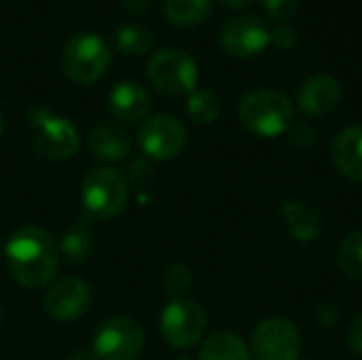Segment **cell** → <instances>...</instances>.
Returning a JSON list of instances; mask_svg holds the SVG:
<instances>
[{"instance_id":"6da1fadb","label":"cell","mask_w":362,"mask_h":360,"mask_svg":"<svg viewBox=\"0 0 362 360\" xmlns=\"http://www.w3.org/2000/svg\"><path fill=\"white\" fill-rule=\"evenodd\" d=\"M4 255L13 280L28 291L47 286L57 274L59 248L40 227L28 225L17 229L6 242Z\"/></svg>"},{"instance_id":"7a4b0ae2","label":"cell","mask_w":362,"mask_h":360,"mask_svg":"<svg viewBox=\"0 0 362 360\" xmlns=\"http://www.w3.org/2000/svg\"><path fill=\"white\" fill-rule=\"evenodd\" d=\"M240 121L242 125L261 136L276 138L286 134L295 125V106L293 102L274 89H252L240 102Z\"/></svg>"},{"instance_id":"3957f363","label":"cell","mask_w":362,"mask_h":360,"mask_svg":"<svg viewBox=\"0 0 362 360\" xmlns=\"http://www.w3.org/2000/svg\"><path fill=\"white\" fill-rule=\"evenodd\" d=\"M146 76L165 95H191L197 85V64L182 49H161L146 64Z\"/></svg>"},{"instance_id":"277c9868","label":"cell","mask_w":362,"mask_h":360,"mask_svg":"<svg viewBox=\"0 0 362 360\" xmlns=\"http://www.w3.org/2000/svg\"><path fill=\"white\" fill-rule=\"evenodd\" d=\"M110 49L98 34H78L70 38L62 53L64 74L78 85H91L108 70Z\"/></svg>"},{"instance_id":"5b68a950","label":"cell","mask_w":362,"mask_h":360,"mask_svg":"<svg viewBox=\"0 0 362 360\" xmlns=\"http://www.w3.org/2000/svg\"><path fill=\"white\" fill-rule=\"evenodd\" d=\"M81 199L89 219H112L125 208L127 182L112 168H95L83 180Z\"/></svg>"},{"instance_id":"8992f818","label":"cell","mask_w":362,"mask_h":360,"mask_svg":"<svg viewBox=\"0 0 362 360\" xmlns=\"http://www.w3.org/2000/svg\"><path fill=\"white\" fill-rule=\"evenodd\" d=\"M144 348L142 327L127 316H112L95 333L93 354L100 360H136Z\"/></svg>"},{"instance_id":"52a82bcc","label":"cell","mask_w":362,"mask_h":360,"mask_svg":"<svg viewBox=\"0 0 362 360\" xmlns=\"http://www.w3.org/2000/svg\"><path fill=\"white\" fill-rule=\"evenodd\" d=\"M206 312L193 299H176L161 314V335L172 348H191L206 333Z\"/></svg>"},{"instance_id":"ba28073f","label":"cell","mask_w":362,"mask_h":360,"mask_svg":"<svg viewBox=\"0 0 362 360\" xmlns=\"http://www.w3.org/2000/svg\"><path fill=\"white\" fill-rule=\"evenodd\" d=\"M250 352L255 360H297L301 352V335L291 320L267 318L252 331Z\"/></svg>"},{"instance_id":"9c48e42d","label":"cell","mask_w":362,"mask_h":360,"mask_svg":"<svg viewBox=\"0 0 362 360\" xmlns=\"http://www.w3.org/2000/svg\"><path fill=\"white\" fill-rule=\"evenodd\" d=\"M36 136L34 151L51 161L72 159L78 151V132L72 121L53 117L45 110H36Z\"/></svg>"},{"instance_id":"30bf717a","label":"cell","mask_w":362,"mask_h":360,"mask_svg":"<svg viewBox=\"0 0 362 360\" xmlns=\"http://www.w3.org/2000/svg\"><path fill=\"white\" fill-rule=\"evenodd\" d=\"M269 38L272 32L263 19L255 15H240L223 25L221 47L227 55L235 59H248L265 51Z\"/></svg>"},{"instance_id":"8fae6325","label":"cell","mask_w":362,"mask_h":360,"mask_svg":"<svg viewBox=\"0 0 362 360\" xmlns=\"http://www.w3.org/2000/svg\"><path fill=\"white\" fill-rule=\"evenodd\" d=\"M138 142L148 157L168 161L178 157L187 146V129L172 115H155L142 125Z\"/></svg>"},{"instance_id":"7c38bea8","label":"cell","mask_w":362,"mask_h":360,"mask_svg":"<svg viewBox=\"0 0 362 360\" xmlns=\"http://www.w3.org/2000/svg\"><path fill=\"white\" fill-rule=\"evenodd\" d=\"M91 293L85 280L68 276L51 284V289L45 293V312L59 323L76 320L83 316L89 308Z\"/></svg>"},{"instance_id":"4fadbf2b","label":"cell","mask_w":362,"mask_h":360,"mask_svg":"<svg viewBox=\"0 0 362 360\" xmlns=\"http://www.w3.org/2000/svg\"><path fill=\"white\" fill-rule=\"evenodd\" d=\"M341 100V87L331 74H314L303 81L297 93L301 110L310 117H325L337 108Z\"/></svg>"},{"instance_id":"5bb4252c","label":"cell","mask_w":362,"mask_h":360,"mask_svg":"<svg viewBox=\"0 0 362 360\" xmlns=\"http://www.w3.org/2000/svg\"><path fill=\"white\" fill-rule=\"evenodd\" d=\"M108 110L115 119L123 123H140L148 117L151 95L134 81H121L112 87L108 95Z\"/></svg>"},{"instance_id":"9a60e30c","label":"cell","mask_w":362,"mask_h":360,"mask_svg":"<svg viewBox=\"0 0 362 360\" xmlns=\"http://www.w3.org/2000/svg\"><path fill=\"white\" fill-rule=\"evenodd\" d=\"M331 157L344 176L362 182V125L344 127L335 136L331 144Z\"/></svg>"},{"instance_id":"2e32d148","label":"cell","mask_w":362,"mask_h":360,"mask_svg":"<svg viewBox=\"0 0 362 360\" xmlns=\"http://www.w3.org/2000/svg\"><path fill=\"white\" fill-rule=\"evenodd\" d=\"M87 146L89 153L95 159L102 161H119L123 159L129 149H132V138L129 134L112 123H104V125H95L89 136H87Z\"/></svg>"},{"instance_id":"e0dca14e","label":"cell","mask_w":362,"mask_h":360,"mask_svg":"<svg viewBox=\"0 0 362 360\" xmlns=\"http://www.w3.org/2000/svg\"><path fill=\"white\" fill-rule=\"evenodd\" d=\"M282 219L297 242H314L322 233L320 216L303 202H286L282 206Z\"/></svg>"},{"instance_id":"ac0fdd59","label":"cell","mask_w":362,"mask_h":360,"mask_svg":"<svg viewBox=\"0 0 362 360\" xmlns=\"http://www.w3.org/2000/svg\"><path fill=\"white\" fill-rule=\"evenodd\" d=\"M212 0H163V15L178 28H195L210 15Z\"/></svg>"},{"instance_id":"d6986e66","label":"cell","mask_w":362,"mask_h":360,"mask_svg":"<svg viewBox=\"0 0 362 360\" xmlns=\"http://www.w3.org/2000/svg\"><path fill=\"white\" fill-rule=\"evenodd\" d=\"M91 246H93V233H91L89 216H85V219H78V221L64 233L59 252L66 257L68 263L76 265V263H83V261L89 257Z\"/></svg>"},{"instance_id":"ffe728a7","label":"cell","mask_w":362,"mask_h":360,"mask_svg":"<svg viewBox=\"0 0 362 360\" xmlns=\"http://www.w3.org/2000/svg\"><path fill=\"white\" fill-rule=\"evenodd\" d=\"M202 360H252L244 339L235 333H214L202 348Z\"/></svg>"},{"instance_id":"44dd1931","label":"cell","mask_w":362,"mask_h":360,"mask_svg":"<svg viewBox=\"0 0 362 360\" xmlns=\"http://www.w3.org/2000/svg\"><path fill=\"white\" fill-rule=\"evenodd\" d=\"M115 42H117L119 51H123L125 55H142L153 47L155 34L144 25L129 23L115 32Z\"/></svg>"},{"instance_id":"7402d4cb","label":"cell","mask_w":362,"mask_h":360,"mask_svg":"<svg viewBox=\"0 0 362 360\" xmlns=\"http://www.w3.org/2000/svg\"><path fill=\"white\" fill-rule=\"evenodd\" d=\"M187 112L195 123L208 125L221 115V100L210 89H195L187 100Z\"/></svg>"},{"instance_id":"603a6c76","label":"cell","mask_w":362,"mask_h":360,"mask_svg":"<svg viewBox=\"0 0 362 360\" xmlns=\"http://www.w3.org/2000/svg\"><path fill=\"white\" fill-rule=\"evenodd\" d=\"M339 265L348 278L362 280V231H352L341 240Z\"/></svg>"},{"instance_id":"cb8c5ba5","label":"cell","mask_w":362,"mask_h":360,"mask_svg":"<svg viewBox=\"0 0 362 360\" xmlns=\"http://www.w3.org/2000/svg\"><path fill=\"white\" fill-rule=\"evenodd\" d=\"M191 282H193L191 272H189V267L182 265V263H174V265H170V267L163 272V289H165L170 295L178 297V299H182V295L189 291Z\"/></svg>"},{"instance_id":"d4e9b609","label":"cell","mask_w":362,"mask_h":360,"mask_svg":"<svg viewBox=\"0 0 362 360\" xmlns=\"http://www.w3.org/2000/svg\"><path fill=\"white\" fill-rule=\"evenodd\" d=\"M263 6L272 19L278 23H288L299 11V0H263Z\"/></svg>"},{"instance_id":"484cf974","label":"cell","mask_w":362,"mask_h":360,"mask_svg":"<svg viewBox=\"0 0 362 360\" xmlns=\"http://www.w3.org/2000/svg\"><path fill=\"white\" fill-rule=\"evenodd\" d=\"M297 40H299V34H297V30H295L291 23H280V25L272 32V38H269V42H272L276 49H282V51L293 49V47L297 45Z\"/></svg>"},{"instance_id":"4316f807","label":"cell","mask_w":362,"mask_h":360,"mask_svg":"<svg viewBox=\"0 0 362 360\" xmlns=\"http://www.w3.org/2000/svg\"><path fill=\"white\" fill-rule=\"evenodd\" d=\"M348 346L356 354H362V316H358L348 329Z\"/></svg>"},{"instance_id":"83f0119b","label":"cell","mask_w":362,"mask_h":360,"mask_svg":"<svg viewBox=\"0 0 362 360\" xmlns=\"http://www.w3.org/2000/svg\"><path fill=\"white\" fill-rule=\"evenodd\" d=\"M293 142L301 144V146H310L312 142H316V132H312L310 125H293Z\"/></svg>"},{"instance_id":"f1b7e54d","label":"cell","mask_w":362,"mask_h":360,"mask_svg":"<svg viewBox=\"0 0 362 360\" xmlns=\"http://www.w3.org/2000/svg\"><path fill=\"white\" fill-rule=\"evenodd\" d=\"M121 4L129 11V13H144L151 6V0H121Z\"/></svg>"},{"instance_id":"f546056e","label":"cell","mask_w":362,"mask_h":360,"mask_svg":"<svg viewBox=\"0 0 362 360\" xmlns=\"http://www.w3.org/2000/svg\"><path fill=\"white\" fill-rule=\"evenodd\" d=\"M223 4L225 6H229V8H246V6H250L252 4V0H223Z\"/></svg>"},{"instance_id":"4dcf8cb0","label":"cell","mask_w":362,"mask_h":360,"mask_svg":"<svg viewBox=\"0 0 362 360\" xmlns=\"http://www.w3.org/2000/svg\"><path fill=\"white\" fill-rule=\"evenodd\" d=\"M2 129H4V123H2V115H0V138H2Z\"/></svg>"},{"instance_id":"1f68e13d","label":"cell","mask_w":362,"mask_h":360,"mask_svg":"<svg viewBox=\"0 0 362 360\" xmlns=\"http://www.w3.org/2000/svg\"><path fill=\"white\" fill-rule=\"evenodd\" d=\"M176 360H191V359H176Z\"/></svg>"}]
</instances>
